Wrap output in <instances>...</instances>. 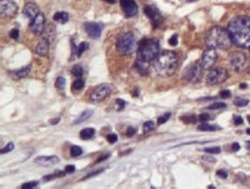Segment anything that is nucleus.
<instances>
[{
    "mask_svg": "<svg viewBox=\"0 0 250 189\" xmlns=\"http://www.w3.org/2000/svg\"><path fill=\"white\" fill-rule=\"evenodd\" d=\"M228 30L233 44L243 49H250V18L244 15L233 18L228 24Z\"/></svg>",
    "mask_w": 250,
    "mask_h": 189,
    "instance_id": "f257e3e1",
    "label": "nucleus"
},
{
    "mask_svg": "<svg viewBox=\"0 0 250 189\" xmlns=\"http://www.w3.org/2000/svg\"><path fill=\"white\" fill-rule=\"evenodd\" d=\"M153 70L160 76L173 75L178 68V57L174 51H163L153 61Z\"/></svg>",
    "mask_w": 250,
    "mask_h": 189,
    "instance_id": "f03ea898",
    "label": "nucleus"
},
{
    "mask_svg": "<svg viewBox=\"0 0 250 189\" xmlns=\"http://www.w3.org/2000/svg\"><path fill=\"white\" fill-rule=\"evenodd\" d=\"M205 43L208 48L228 50L233 44V40H231L228 28L225 29L223 26H213L206 34Z\"/></svg>",
    "mask_w": 250,
    "mask_h": 189,
    "instance_id": "7ed1b4c3",
    "label": "nucleus"
},
{
    "mask_svg": "<svg viewBox=\"0 0 250 189\" xmlns=\"http://www.w3.org/2000/svg\"><path fill=\"white\" fill-rule=\"evenodd\" d=\"M159 51H160V45L156 39H145L138 45V51H136L138 60L150 63L159 55Z\"/></svg>",
    "mask_w": 250,
    "mask_h": 189,
    "instance_id": "20e7f679",
    "label": "nucleus"
},
{
    "mask_svg": "<svg viewBox=\"0 0 250 189\" xmlns=\"http://www.w3.org/2000/svg\"><path fill=\"white\" fill-rule=\"evenodd\" d=\"M116 49L123 55H130L138 49V43L133 33H124L116 40Z\"/></svg>",
    "mask_w": 250,
    "mask_h": 189,
    "instance_id": "39448f33",
    "label": "nucleus"
},
{
    "mask_svg": "<svg viewBox=\"0 0 250 189\" xmlns=\"http://www.w3.org/2000/svg\"><path fill=\"white\" fill-rule=\"evenodd\" d=\"M111 91H113V88L110 84H100L91 90L90 95H89V100L90 103H100L105 98H108Z\"/></svg>",
    "mask_w": 250,
    "mask_h": 189,
    "instance_id": "423d86ee",
    "label": "nucleus"
},
{
    "mask_svg": "<svg viewBox=\"0 0 250 189\" xmlns=\"http://www.w3.org/2000/svg\"><path fill=\"white\" fill-rule=\"evenodd\" d=\"M203 65L200 61H196L191 65H189L188 68L184 70L183 73V78L188 80L190 83H198L200 78H201V73H203Z\"/></svg>",
    "mask_w": 250,
    "mask_h": 189,
    "instance_id": "0eeeda50",
    "label": "nucleus"
},
{
    "mask_svg": "<svg viewBox=\"0 0 250 189\" xmlns=\"http://www.w3.org/2000/svg\"><path fill=\"white\" fill-rule=\"evenodd\" d=\"M228 79V72L224 68H215L212 69L206 75V84L208 85H218L225 82Z\"/></svg>",
    "mask_w": 250,
    "mask_h": 189,
    "instance_id": "6e6552de",
    "label": "nucleus"
},
{
    "mask_svg": "<svg viewBox=\"0 0 250 189\" xmlns=\"http://www.w3.org/2000/svg\"><path fill=\"white\" fill-rule=\"evenodd\" d=\"M246 57L245 54L240 53V51H234L231 53L230 55V65L231 68L235 70V72H241L245 69V65H246Z\"/></svg>",
    "mask_w": 250,
    "mask_h": 189,
    "instance_id": "1a4fd4ad",
    "label": "nucleus"
},
{
    "mask_svg": "<svg viewBox=\"0 0 250 189\" xmlns=\"http://www.w3.org/2000/svg\"><path fill=\"white\" fill-rule=\"evenodd\" d=\"M144 13H145V15L149 18L150 23L154 25V28L159 26L163 23V15H161V13L159 11V9H158L156 6L147 5L145 8H144Z\"/></svg>",
    "mask_w": 250,
    "mask_h": 189,
    "instance_id": "9d476101",
    "label": "nucleus"
},
{
    "mask_svg": "<svg viewBox=\"0 0 250 189\" xmlns=\"http://www.w3.org/2000/svg\"><path fill=\"white\" fill-rule=\"evenodd\" d=\"M18 11L16 4L13 0H0V15L2 18H11Z\"/></svg>",
    "mask_w": 250,
    "mask_h": 189,
    "instance_id": "9b49d317",
    "label": "nucleus"
},
{
    "mask_svg": "<svg viewBox=\"0 0 250 189\" xmlns=\"http://www.w3.org/2000/svg\"><path fill=\"white\" fill-rule=\"evenodd\" d=\"M218 60V53H216V49L214 48H208L204 53H203V57H201V65L204 69H210L212 66L215 64V61Z\"/></svg>",
    "mask_w": 250,
    "mask_h": 189,
    "instance_id": "f8f14e48",
    "label": "nucleus"
},
{
    "mask_svg": "<svg viewBox=\"0 0 250 189\" xmlns=\"http://www.w3.org/2000/svg\"><path fill=\"white\" fill-rule=\"evenodd\" d=\"M29 29L35 35H42L43 34V31L45 29V18H44V15L42 14V13H39V14L31 20V23L29 25Z\"/></svg>",
    "mask_w": 250,
    "mask_h": 189,
    "instance_id": "ddd939ff",
    "label": "nucleus"
},
{
    "mask_svg": "<svg viewBox=\"0 0 250 189\" xmlns=\"http://www.w3.org/2000/svg\"><path fill=\"white\" fill-rule=\"evenodd\" d=\"M84 29L88 33V35L93 39H98L101 35V31L104 29V26L101 23H85L84 24Z\"/></svg>",
    "mask_w": 250,
    "mask_h": 189,
    "instance_id": "4468645a",
    "label": "nucleus"
},
{
    "mask_svg": "<svg viewBox=\"0 0 250 189\" xmlns=\"http://www.w3.org/2000/svg\"><path fill=\"white\" fill-rule=\"evenodd\" d=\"M120 4L126 18H133L138 14V5L134 0H120Z\"/></svg>",
    "mask_w": 250,
    "mask_h": 189,
    "instance_id": "2eb2a0df",
    "label": "nucleus"
},
{
    "mask_svg": "<svg viewBox=\"0 0 250 189\" xmlns=\"http://www.w3.org/2000/svg\"><path fill=\"white\" fill-rule=\"evenodd\" d=\"M60 161V159L55 155H42V157H38L35 159V163L39 164V165H43V167H51V165H55Z\"/></svg>",
    "mask_w": 250,
    "mask_h": 189,
    "instance_id": "dca6fc26",
    "label": "nucleus"
},
{
    "mask_svg": "<svg viewBox=\"0 0 250 189\" xmlns=\"http://www.w3.org/2000/svg\"><path fill=\"white\" fill-rule=\"evenodd\" d=\"M23 13H24V15L28 19L33 20L39 14V8L34 3H28V4H25V6L23 9Z\"/></svg>",
    "mask_w": 250,
    "mask_h": 189,
    "instance_id": "f3484780",
    "label": "nucleus"
},
{
    "mask_svg": "<svg viewBox=\"0 0 250 189\" xmlns=\"http://www.w3.org/2000/svg\"><path fill=\"white\" fill-rule=\"evenodd\" d=\"M48 51H49V42L45 40V39L40 40V42L38 43L36 48H35V54L39 55V57H45L48 54Z\"/></svg>",
    "mask_w": 250,
    "mask_h": 189,
    "instance_id": "a211bd4d",
    "label": "nucleus"
},
{
    "mask_svg": "<svg viewBox=\"0 0 250 189\" xmlns=\"http://www.w3.org/2000/svg\"><path fill=\"white\" fill-rule=\"evenodd\" d=\"M135 69L136 72L140 74V75H148L149 74V66H148V63L145 61H141V60H138L135 63Z\"/></svg>",
    "mask_w": 250,
    "mask_h": 189,
    "instance_id": "6ab92c4d",
    "label": "nucleus"
},
{
    "mask_svg": "<svg viewBox=\"0 0 250 189\" xmlns=\"http://www.w3.org/2000/svg\"><path fill=\"white\" fill-rule=\"evenodd\" d=\"M29 72H30V65H28V66H24V68L19 69V70L11 72V73H10V75H11L13 78H14V79H21V78L28 76Z\"/></svg>",
    "mask_w": 250,
    "mask_h": 189,
    "instance_id": "aec40b11",
    "label": "nucleus"
},
{
    "mask_svg": "<svg viewBox=\"0 0 250 189\" xmlns=\"http://www.w3.org/2000/svg\"><path fill=\"white\" fill-rule=\"evenodd\" d=\"M53 19H54L55 21L60 23V24H65L69 21V14L65 11H58L54 14V17H53Z\"/></svg>",
    "mask_w": 250,
    "mask_h": 189,
    "instance_id": "412c9836",
    "label": "nucleus"
},
{
    "mask_svg": "<svg viewBox=\"0 0 250 189\" xmlns=\"http://www.w3.org/2000/svg\"><path fill=\"white\" fill-rule=\"evenodd\" d=\"M94 134H95V129L94 128H85L80 132V138L83 140H89L94 137Z\"/></svg>",
    "mask_w": 250,
    "mask_h": 189,
    "instance_id": "4be33fe9",
    "label": "nucleus"
},
{
    "mask_svg": "<svg viewBox=\"0 0 250 189\" xmlns=\"http://www.w3.org/2000/svg\"><path fill=\"white\" fill-rule=\"evenodd\" d=\"M91 115H93V112H91V110H85V112H83L80 115H79V118H76V119L74 120L73 124H80V123H83V121L88 120Z\"/></svg>",
    "mask_w": 250,
    "mask_h": 189,
    "instance_id": "5701e85b",
    "label": "nucleus"
},
{
    "mask_svg": "<svg viewBox=\"0 0 250 189\" xmlns=\"http://www.w3.org/2000/svg\"><path fill=\"white\" fill-rule=\"evenodd\" d=\"M198 129L201 130V132H214V130H219L220 128L218 125H210V124L206 123V121H205V123L203 121V124H200L198 127Z\"/></svg>",
    "mask_w": 250,
    "mask_h": 189,
    "instance_id": "b1692460",
    "label": "nucleus"
},
{
    "mask_svg": "<svg viewBox=\"0 0 250 189\" xmlns=\"http://www.w3.org/2000/svg\"><path fill=\"white\" fill-rule=\"evenodd\" d=\"M64 174H67V172H55V173H53V174H49V175H46V177H44L43 178V180L44 182H49V180H51V179H54V178H59V177H63Z\"/></svg>",
    "mask_w": 250,
    "mask_h": 189,
    "instance_id": "393cba45",
    "label": "nucleus"
},
{
    "mask_svg": "<svg viewBox=\"0 0 250 189\" xmlns=\"http://www.w3.org/2000/svg\"><path fill=\"white\" fill-rule=\"evenodd\" d=\"M224 108H226V104L225 103H220V102H215L213 104H210L208 106V109L210 110H218V109H224Z\"/></svg>",
    "mask_w": 250,
    "mask_h": 189,
    "instance_id": "a878e982",
    "label": "nucleus"
},
{
    "mask_svg": "<svg viewBox=\"0 0 250 189\" xmlns=\"http://www.w3.org/2000/svg\"><path fill=\"white\" fill-rule=\"evenodd\" d=\"M71 74L74 76H78V78H80L83 75V66L82 65H74L73 68H71Z\"/></svg>",
    "mask_w": 250,
    "mask_h": 189,
    "instance_id": "bb28decb",
    "label": "nucleus"
},
{
    "mask_svg": "<svg viewBox=\"0 0 250 189\" xmlns=\"http://www.w3.org/2000/svg\"><path fill=\"white\" fill-rule=\"evenodd\" d=\"M82 154H83V149H82L80 146H78V145L71 146V149H70V155H71L73 158L79 157V155H82Z\"/></svg>",
    "mask_w": 250,
    "mask_h": 189,
    "instance_id": "cd10ccee",
    "label": "nucleus"
},
{
    "mask_svg": "<svg viewBox=\"0 0 250 189\" xmlns=\"http://www.w3.org/2000/svg\"><path fill=\"white\" fill-rule=\"evenodd\" d=\"M88 48H89V44H88L86 42H83L80 45L78 46V54H76V57H78V58H79V57H82V55H83V53H84Z\"/></svg>",
    "mask_w": 250,
    "mask_h": 189,
    "instance_id": "c85d7f7f",
    "label": "nucleus"
},
{
    "mask_svg": "<svg viewBox=\"0 0 250 189\" xmlns=\"http://www.w3.org/2000/svg\"><path fill=\"white\" fill-rule=\"evenodd\" d=\"M83 87H84V80L83 79H78V80H75V82L73 83V90L74 91L75 90H82Z\"/></svg>",
    "mask_w": 250,
    "mask_h": 189,
    "instance_id": "c756f323",
    "label": "nucleus"
},
{
    "mask_svg": "<svg viewBox=\"0 0 250 189\" xmlns=\"http://www.w3.org/2000/svg\"><path fill=\"white\" fill-rule=\"evenodd\" d=\"M55 87H56V89H59V90H63V89L65 88V78H64V76H59V78L56 79Z\"/></svg>",
    "mask_w": 250,
    "mask_h": 189,
    "instance_id": "7c9ffc66",
    "label": "nucleus"
},
{
    "mask_svg": "<svg viewBox=\"0 0 250 189\" xmlns=\"http://www.w3.org/2000/svg\"><path fill=\"white\" fill-rule=\"evenodd\" d=\"M155 128V124H154V121H151V120H149V121H145L144 123V125H143V129H144V132H150V130H153Z\"/></svg>",
    "mask_w": 250,
    "mask_h": 189,
    "instance_id": "2f4dec72",
    "label": "nucleus"
},
{
    "mask_svg": "<svg viewBox=\"0 0 250 189\" xmlns=\"http://www.w3.org/2000/svg\"><path fill=\"white\" fill-rule=\"evenodd\" d=\"M248 103H249V100H248V99H244V98H236V99L234 100V104H235L236 106H245V105H248Z\"/></svg>",
    "mask_w": 250,
    "mask_h": 189,
    "instance_id": "473e14b6",
    "label": "nucleus"
},
{
    "mask_svg": "<svg viewBox=\"0 0 250 189\" xmlns=\"http://www.w3.org/2000/svg\"><path fill=\"white\" fill-rule=\"evenodd\" d=\"M221 152V149L219 146H210V148H205V153L209 154H219Z\"/></svg>",
    "mask_w": 250,
    "mask_h": 189,
    "instance_id": "72a5a7b5",
    "label": "nucleus"
},
{
    "mask_svg": "<svg viewBox=\"0 0 250 189\" xmlns=\"http://www.w3.org/2000/svg\"><path fill=\"white\" fill-rule=\"evenodd\" d=\"M170 117H172V113H166V114H164V115L159 117V118H158V124H159V125L164 124L165 121H168V120H169V118H170Z\"/></svg>",
    "mask_w": 250,
    "mask_h": 189,
    "instance_id": "f704fd0d",
    "label": "nucleus"
},
{
    "mask_svg": "<svg viewBox=\"0 0 250 189\" xmlns=\"http://www.w3.org/2000/svg\"><path fill=\"white\" fill-rule=\"evenodd\" d=\"M38 184H39V182H28V183H24L23 185H21V188L23 189H33V188H36L38 187Z\"/></svg>",
    "mask_w": 250,
    "mask_h": 189,
    "instance_id": "c9c22d12",
    "label": "nucleus"
},
{
    "mask_svg": "<svg viewBox=\"0 0 250 189\" xmlns=\"http://www.w3.org/2000/svg\"><path fill=\"white\" fill-rule=\"evenodd\" d=\"M104 172V168H101V169H98V170H94V172H91V173H89L88 175L85 178H83L82 180H85V179H89V178H91V177H95V175H98V174H100V173H103Z\"/></svg>",
    "mask_w": 250,
    "mask_h": 189,
    "instance_id": "e433bc0d",
    "label": "nucleus"
},
{
    "mask_svg": "<svg viewBox=\"0 0 250 189\" xmlns=\"http://www.w3.org/2000/svg\"><path fill=\"white\" fill-rule=\"evenodd\" d=\"M13 149H14V144H13V143H8V144H6V146L2 149V154L9 153V152H11Z\"/></svg>",
    "mask_w": 250,
    "mask_h": 189,
    "instance_id": "4c0bfd02",
    "label": "nucleus"
},
{
    "mask_svg": "<svg viewBox=\"0 0 250 189\" xmlns=\"http://www.w3.org/2000/svg\"><path fill=\"white\" fill-rule=\"evenodd\" d=\"M219 97L223 98V99L230 98V97H231V91H230V90H221V91L219 93Z\"/></svg>",
    "mask_w": 250,
    "mask_h": 189,
    "instance_id": "58836bf2",
    "label": "nucleus"
},
{
    "mask_svg": "<svg viewBox=\"0 0 250 189\" xmlns=\"http://www.w3.org/2000/svg\"><path fill=\"white\" fill-rule=\"evenodd\" d=\"M181 119H183V121H185V123H195L196 121V118L194 115H187V117H184Z\"/></svg>",
    "mask_w": 250,
    "mask_h": 189,
    "instance_id": "ea45409f",
    "label": "nucleus"
},
{
    "mask_svg": "<svg viewBox=\"0 0 250 189\" xmlns=\"http://www.w3.org/2000/svg\"><path fill=\"white\" fill-rule=\"evenodd\" d=\"M107 139H108V142H109L110 144H114V143L118 140V135H116V134H108Z\"/></svg>",
    "mask_w": 250,
    "mask_h": 189,
    "instance_id": "a19ab883",
    "label": "nucleus"
},
{
    "mask_svg": "<svg viewBox=\"0 0 250 189\" xmlns=\"http://www.w3.org/2000/svg\"><path fill=\"white\" fill-rule=\"evenodd\" d=\"M135 133H136V128H135V127H129V128L126 129V135H128V137H133Z\"/></svg>",
    "mask_w": 250,
    "mask_h": 189,
    "instance_id": "79ce46f5",
    "label": "nucleus"
},
{
    "mask_svg": "<svg viewBox=\"0 0 250 189\" xmlns=\"http://www.w3.org/2000/svg\"><path fill=\"white\" fill-rule=\"evenodd\" d=\"M9 35H10V38H13V39H18L19 38V30L18 29H11L10 30V33H9Z\"/></svg>",
    "mask_w": 250,
    "mask_h": 189,
    "instance_id": "37998d69",
    "label": "nucleus"
},
{
    "mask_svg": "<svg viewBox=\"0 0 250 189\" xmlns=\"http://www.w3.org/2000/svg\"><path fill=\"white\" fill-rule=\"evenodd\" d=\"M169 44L172 45V46H175L178 44V35H173L172 38L169 39Z\"/></svg>",
    "mask_w": 250,
    "mask_h": 189,
    "instance_id": "c03bdc74",
    "label": "nucleus"
},
{
    "mask_svg": "<svg viewBox=\"0 0 250 189\" xmlns=\"http://www.w3.org/2000/svg\"><path fill=\"white\" fill-rule=\"evenodd\" d=\"M234 123H235V125H240V124H243V123H244V120H243V118H241V117H239V115H235V117H234Z\"/></svg>",
    "mask_w": 250,
    "mask_h": 189,
    "instance_id": "a18cd8bd",
    "label": "nucleus"
},
{
    "mask_svg": "<svg viewBox=\"0 0 250 189\" xmlns=\"http://www.w3.org/2000/svg\"><path fill=\"white\" fill-rule=\"evenodd\" d=\"M210 118H212V117H210L209 114H204V113L199 115V120H200V121H208Z\"/></svg>",
    "mask_w": 250,
    "mask_h": 189,
    "instance_id": "49530a36",
    "label": "nucleus"
},
{
    "mask_svg": "<svg viewBox=\"0 0 250 189\" xmlns=\"http://www.w3.org/2000/svg\"><path fill=\"white\" fill-rule=\"evenodd\" d=\"M216 175H218V177H220V178H226L228 177V173L225 172V170H218L216 172Z\"/></svg>",
    "mask_w": 250,
    "mask_h": 189,
    "instance_id": "de8ad7c7",
    "label": "nucleus"
},
{
    "mask_svg": "<svg viewBox=\"0 0 250 189\" xmlns=\"http://www.w3.org/2000/svg\"><path fill=\"white\" fill-rule=\"evenodd\" d=\"M116 103L119 104V110H121L123 108H124V106L126 105V103H125L124 100H121V99H116Z\"/></svg>",
    "mask_w": 250,
    "mask_h": 189,
    "instance_id": "09e8293b",
    "label": "nucleus"
},
{
    "mask_svg": "<svg viewBox=\"0 0 250 189\" xmlns=\"http://www.w3.org/2000/svg\"><path fill=\"white\" fill-rule=\"evenodd\" d=\"M65 172H67V173H73V172H75V167H74V165L65 167Z\"/></svg>",
    "mask_w": 250,
    "mask_h": 189,
    "instance_id": "8fccbe9b",
    "label": "nucleus"
},
{
    "mask_svg": "<svg viewBox=\"0 0 250 189\" xmlns=\"http://www.w3.org/2000/svg\"><path fill=\"white\" fill-rule=\"evenodd\" d=\"M109 155H110V153H108V154H105V155H101L98 160H96V163H100V161H103V160H105V159H108L109 158Z\"/></svg>",
    "mask_w": 250,
    "mask_h": 189,
    "instance_id": "3c124183",
    "label": "nucleus"
},
{
    "mask_svg": "<svg viewBox=\"0 0 250 189\" xmlns=\"http://www.w3.org/2000/svg\"><path fill=\"white\" fill-rule=\"evenodd\" d=\"M239 149H240V144H239V143H234V144H233V150H234V152H238Z\"/></svg>",
    "mask_w": 250,
    "mask_h": 189,
    "instance_id": "603ef678",
    "label": "nucleus"
},
{
    "mask_svg": "<svg viewBox=\"0 0 250 189\" xmlns=\"http://www.w3.org/2000/svg\"><path fill=\"white\" fill-rule=\"evenodd\" d=\"M59 120H60V118H56V119H51V120H50V124H51V125H54V124H58V123H59Z\"/></svg>",
    "mask_w": 250,
    "mask_h": 189,
    "instance_id": "864d4df0",
    "label": "nucleus"
},
{
    "mask_svg": "<svg viewBox=\"0 0 250 189\" xmlns=\"http://www.w3.org/2000/svg\"><path fill=\"white\" fill-rule=\"evenodd\" d=\"M246 87H248V85H246V84H244V83H243V84H240V89H241V90L246 89Z\"/></svg>",
    "mask_w": 250,
    "mask_h": 189,
    "instance_id": "5fc2aeb1",
    "label": "nucleus"
},
{
    "mask_svg": "<svg viewBox=\"0 0 250 189\" xmlns=\"http://www.w3.org/2000/svg\"><path fill=\"white\" fill-rule=\"evenodd\" d=\"M105 2H108V3H111V4H113V3H115V0H105Z\"/></svg>",
    "mask_w": 250,
    "mask_h": 189,
    "instance_id": "6e6d98bb",
    "label": "nucleus"
},
{
    "mask_svg": "<svg viewBox=\"0 0 250 189\" xmlns=\"http://www.w3.org/2000/svg\"><path fill=\"white\" fill-rule=\"evenodd\" d=\"M246 134H248V135H250V128L246 129Z\"/></svg>",
    "mask_w": 250,
    "mask_h": 189,
    "instance_id": "4d7b16f0",
    "label": "nucleus"
},
{
    "mask_svg": "<svg viewBox=\"0 0 250 189\" xmlns=\"http://www.w3.org/2000/svg\"><path fill=\"white\" fill-rule=\"evenodd\" d=\"M248 120H249V123H250V115H249V117H248Z\"/></svg>",
    "mask_w": 250,
    "mask_h": 189,
    "instance_id": "13d9d810",
    "label": "nucleus"
},
{
    "mask_svg": "<svg viewBox=\"0 0 250 189\" xmlns=\"http://www.w3.org/2000/svg\"><path fill=\"white\" fill-rule=\"evenodd\" d=\"M249 73H250V69H249Z\"/></svg>",
    "mask_w": 250,
    "mask_h": 189,
    "instance_id": "bf43d9fd",
    "label": "nucleus"
}]
</instances>
